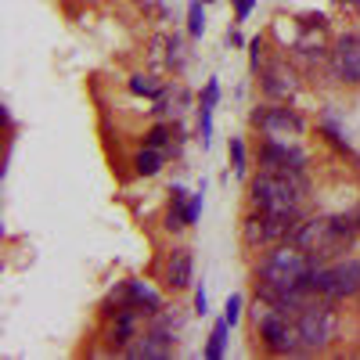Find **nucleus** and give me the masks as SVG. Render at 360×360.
I'll use <instances>...</instances> for the list:
<instances>
[{"mask_svg":"<svg viewBox=\"0 0 360 360\" xmlns=\"http://www.w3.org/2000/svg\"><path fill=\"white\" fill-rule=\"evenodd\" d=\"M356 217H307L292 231V245L310 252L314 259H339L356 242Z\"/></svg>","mask_w":360,"mask_h":360,"instance_id":"nucleus-1","label":"nucleus"},{"mask_svg":"<svg viewBox=\"0 0 360 360\" xmlns=\"http://www.w3.org/2000/svg\"><path fill=\"white\" fill-rule=\"evenodd\" d=\"M307 176L303 173H259L252 180V205L266 213H299V205L307 202Z\"/></svg>","mask_w":360,"mask_h":360,"instance_id":"nucleus-2","label":"nucleus"},{"mask_svg":"<svg viewBox=\"0 0 360 360\" xmlns=\"http://www.w3.org/2000/svg\"><path fill=\"white\" fill-rule=\"evenodd\" d=\"M295 321H299V342H303V353H321L339 335V314L332 310V299H310V303L299 310Z\"/></svg>","mask_w":360,"mask_h":360,"instance_id":"nucleus-3","label":"nucleus"},{"mask_svg":"<svg viewBox=\"0 0 360 360\" xmlns=\"http://www.w3.org/2000/svg\"><path fill=\"white\" fill-rule=\"evenodd\" d=\"M307 288L321 299H353L360 292V259H335V263H328V266H314L310 270V278H307Z\"/></svg>","mask_w":360,"mask_h":360,"instance_id":"nucleus-4","label":"nucleus"},{"mask_svg":"<svg viewBox=\"0 0 360 360\" xmlns=\"http://www.w3.org/2000/svg\"><path fill=\"white\" fill-rule=\"evenodd\" d=\"M299 224V213H266V209H256L252 217H245V245L249 249H266V245H281L292 242V231Z\"/></svg>","mask_w":360,"mask_h":360,"instance_id":"nucleus-5","label":"nucleus"},{"mask_svg":"<svg viewBox=\"0 0 360 360\" xmlns=\"http://www.w3.org/2000/svg\"><path fill=\"white\" fill-rule=\"evenodd\" d=\"M252 127L263 137H274V141H288V137H299L307 130L303 115H299L295 108H288V101H274V105L252 108Z\"/></svg>","mask_w":360,"mask_h":360,"instance_id":"nucleus-6","label":"nucleus"},{"mask_svg":"<svg viewBox=\"0 0 360 360\" xmlns=\"http://www.w3.org/2000/svg\"><path fill=\"white\" fill-rule=\"evenodd\" d=\"M259 166L266 173H303L307 169V155L299 152V148H292L288 141L266 137L263 148H259Z\"/></svg>","mask_w":360,"mask_h":360,"instance_id":"nucleus-7","label":"nucleus"},{"mask_svg":"<svg viewBox=\"0 0 360 360\" xmlns=\"http://www.w3.org/2000/svg\"><path fill=\"white\" fill-rule=\"evenodd\" d=\"M328 69H332V76L339 83H360V37L356 33H346L339 37L335 51L328 54Z\"/></svg>","mask_w":360,"mask_h":360,"instance_id":"nucleus-8","label":"nucleus"},{"mask_svg":"<svg viewBox=\"0 0 360 360\" xmlns=\"http://www.w3.org/2000/svg\"><path fill=\"white\" fill-rule=\"evenodd\" d=\"M259 86H263V94L270 101H288L295 98V90H299V72L288 65V62H270L259 76Z\"/></svg>","mask_w":360,"mask_h":360,"instance_id":"nucleus-9","label":"nucleus"},{"mask_svg":"<svg viewBox=\"0 0 360 360\" xmlns=\"http://www.w3.org/2000/svg\"><path fill=\"white\" fill-rule=\"evenodd\" d=\"M137 335H141V310H137V307H123V310H115V317H112V332H108L112 349L127 353V346H130Z\"/></svg>","mask_w":360,"mask_h":360,"instance_id":"nucleus-10","label":"nucleus"},{"mask_svg":"<svg viewBox=\"0 0 360 360\" xmlns=\"http://www.w3.org/2000/svg\"><path fill=\"white\" fill-rule=\"evenodd\" d=\"M195 278V259H191V249H173L169 259H166V285L173 292L188 288Z\"/></svg>","mask_w":360,"mask_h":360,"instance_id":"nucleus-11","label":"nucleus"},{"mask_svg":"<svg viewBox=\"0 0 360 360\" xmlns=\"http://www.w3.org/2000/svg\"><path fill=\"white\" fill-rule=\"evenodd\" d=\"M130 307H137V310H141V317L152 321V317H159V314H162V299H159L152 288H148L144 281H130Z\"/></svg>","mask_w":360,"mask_h":360,"instance_id":"nucleus-12","label":"nucleus"},{"mask_svg":"<svg viewBox=\"0 0 360 360\" xmlns=\"http://www.w3.org/2000/svg\"><path fill=\"white\" fill-rule=\"evenodd\" d=\"M166 159H169L166 148H152V144H144L141 152L134 155V169H137L141 176H155V173L166 166Z\"/></svg>","mask_w":360,"mask_h":360,"instance_id":"nucleus-13","label":"nucleus"},{"mask_svg":"<svg viewBox=\"0 0 360 360\" xmlns=\"http://www.w3.org/2000/svg\"><path fill=\"white\" fill-rule=\"evenodd\" d=\"M188 198H191V195L180 188V184L169 188V213H166V227H169V231L188 227Z\"/></svg>","mask_w":360,"mask_h":360,"instance_id":"nucleus-14","label":"nucleus"},{"mask_svg":"<svg viewBox=\"0 0 360 360\" xmlns=\"http://www.w3.org/2000/svg\"><path fill=\"white\" fill-rule=\"evenodd\" d=\"M231 321L227 317H220L217 324H213V332H209V342H205V356L209 360H220L224 356V349H227V332H231Z\"/></svg>","mask_w":360,"mask_h":360,"instance_id":"nucleus-15","label":"nucleus"},{"mask_svg":"<svg viewBox=\"0 0 360 360\" xmlns=\"http://www.w3.org/2000/svg\"><path fill=\"white\" fill-rule=\"evenodd\" d=\"M130 90L134 94H144V98H162V83L155 76H144V72L130 76Z\"/></svg>","mask_w":360,"mask_h":360,"instance_id":"nucleus-16","label":"nucleus"},{"mask_svg":"<svg viewBox=\"0 0 360 360\" xmlns=\"http://www.w3.org/2000/svg\"><path fill=\"white\" fill-rule=\"evenodd\" d=\"M188 33L191 37L205 33V8H202V0H191V4H188Z\"/></svg>","mask_w":360,"mask_h":360,"instance_id":"nucleus-17","label":"nucleus"},{"mask_svg":"<svg viewBox=\"0 0 360 360\" xmlns=\"http://www.w3.org/2000/svg\"><path fill=\"white\" fill-rule=\"evenodd\" d=\"M231 166H234V173H245V144H242V137H231Z\"/></svg>","mask_w":360,"mask_h":360,"instance_id":"nucleus-18","label":"nucleus"},{"mask_svg":"<svg viewBox=\"0 0 360 360\" xmlns=\"http://www.w3.org/2000/svg\"><path fill=\"white\" fill-rule=\"evenodd\" d=\"M202 205H205V188H198V191L188 198V227H191V224H198V217H202Z\"/></svg>","mask_w":360,"mask_h":360,"instance_id":"nucleus-19","label":"nucleus"},{"mask_svg":"<svg viewBox=\"0 0 360 360\" xmlns=\"http://www.w3.org/2000/svg\"><path fill=\"white\" fill-rule=\"evenodd\" d=\"M224 317H227L231 324H238V317H242V295H238V292H231V295H227V303H224Z\"/></svg>","mask_w":360,"mask_h":360,"instance_id":"nucleus-20","label":"nucleus"},{"mask_svg":"<svg viewBox=\"0 0 360 360\" xmlns=\"http://www.w3.org/2000/svg\"><path fill=\"white\" fill-rule=\"evenodd\" d=\"M217 101H220V83H217V79H209V83H205V90H202V101H198V105L217 108Z\"/></svg>","mask_w":360,"mask_h":360,"instance_id":"nucleus-21","label":"nucleus"},{"mask_svg":"<svg viewBox=\"0 0 360 360\" xmlns=\"http://www.w3.org/2000/svg\"><path fill=\"white\" fill-rule=\"evenodd\" d=\"M169 65L180 72V69H184V47H180V40L176 37H169Z\"/></svg>","mask_w":360,"mask_h":360,"instance_id":"nucleus-22","label":"nucleus"},{"mask_svg":"<svg viewBox=\"0 0 360 360\" xmlns=\"http://www.w3.org/2000/svg\"><path fill=\"white\" fill-rule=\"evenodd\" d=\"M249 62H252V69H259V62H263V40L259 37L249 40Z\"/></svg>","mask_w":360,"mask_h":360,"instance_id":"nucleus-23","label":"nucleus"},{"mask_svg":"<svg viewBox=\"0 0 360 360\" xmlns=\"http://www.w3.org/2000/svg\"><path fill=\"white\" fill-rule=\"evenodd\" d=\"M195 314H198V317L209 314V295H205V288H195Z\"/></svg>","mask_w":360,"mask_h":360,"instance_id":"nucleus-24","label":"nucleus"},{"mask_svg":"<svg viewBox=\"0 0 360 360\" xmlns=\"http://www.w3.org/2000/svg\"><path fill=\"white\" fill-rule=\"evenodd\" d=\"M252 4H256V0H238V8H234V15H238V22H245V18H249V11H252Z\"/></svg>","mask_w":360,"mask_h":360,"instance_id":"nucleus-25","label":"nucleus"},{"mask_svg":"<svg viewBox=\"0 0 360 360\" xmlns=\"http://www.w3.org/2000/svg\"><path fill=\"white\" fill-rule=\"evenodd\" d=\"M227 44H231V47H242L245 40H242V33H234V29H231V33H227Z\"/></svg>","mask_w":360,"mask_h":360,"instance_id":"nucleus-26","label":"nucleus"},{"mask_svg":"<svg viewBox=\"0 0 360 360\" xmlns=\"http://www.w3.org/2000/svg\"><path fill=\"white\" fill-rule=\"evenodd\" d=\"M141 4H144L148 11H155V15H162V8H159V0H141Z\"/></svg>","mask_w":360,"mask_h":360,"instance_id":"nucleus-27","label":"nucleus"},{"mask_svg":"<svg viewBox=\"0 0 360 360\" xmlns=\"http://www.w3.org/2000/svg\"><path fill=\"white\" fill-rule=\"evenodd\" d=\"M339 4H346V8H356V4H360V0H339Z\"/></svg>","mask_w":360,"mask_h":360,"instance_id":"nucleus-28","label":"nucleus"},{"mask_svg":"<svg viewBox=\"0 0 360 360\" xmlns=\"http://www.w3.org/2000/svg\"><path fill=\"white\" fill-rule=\"evenodd\" d=\"M353 217H356V227H360V209H356V213H353Z\"/></svg>","mask_w":360,"mask_h":360,"instance_id":"nucleus-29","label":"nucleus"},{"mask_svg":"<svg viewBox=\"0 0 360 360\" xmlns=\"http://www.w3.org/2000/svg\"><path fill=\"white\" fill-rule=\"evenodd\" d=\"M202 4H209V0H202Z\"/></svg>","mask_w":360,"mask_h":360,"instance_id":"nucleus-30","label":"nucleus"}]
</instances>
